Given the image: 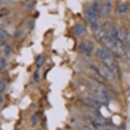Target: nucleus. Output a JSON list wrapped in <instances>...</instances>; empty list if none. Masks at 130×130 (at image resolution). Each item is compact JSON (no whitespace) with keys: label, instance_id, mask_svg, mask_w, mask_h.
I'll return each mask as SVG.
<instances>
[{"label":"nucleus","instance_id":"nucleus-6","mask_svg":"<svg viewBox=\"0 0 130 130\" xmlns=\"http://www.w3.org/2000/svg\"><path fill=\"white\" fill-rule=\"evenodd\" d=\"M112 55V52L110 51L106 48H100L96 51V55L102 61L106 59V58H108Z\"/></svg>","mask_w":130,"mask_h":130},{"label":"nucleus","instance_id":"nucleus-22","mask_svg":"<svg viewBox=\"0 0 130 130\" xmlns=\"http://www.w3.org/2000/svg\"><path fill=\"white\" fill-rule=\"evenodd\" d=\"M3 102V98L2 96V95L0 94V103H2Z\"/></svg>","mask_w":130,"mask_h":130},{"label":"nucleus","instance_id":"nucleus-9","mask_svg":"<svg viewBox=\"0 0 130 130\" xmlns=\"http://www.w3.org/2000/svg\"><path fill=\"white\" fill-rule=\"evenodd\" d=\"M74 30L76 34L79 36H83L87 34V29L85 26L81 25V24H78L75 26Z\"/></svg>","mask_w":130,"mask_h":130},{"label":"nucleus","instance_id":"nucleus-8","mask_svg":"<svg viewBox=\"0 0 130 130\" xmlns=\"http://www.w3.org/2000/svg\"><path fill=\"white\" fill-rule=\"evenodd\" d=\"M90 74L91 75V76L99 84L103 83V77L101 76L100 73L99 72L98 70L94 68H91L90 69Z\"/></svg>","mask_w":130,"mask_h":130},{"label":"nucleus","instance_id":"nucleus-21","mask_svg":"<svg viewBox=\"0 0 130 130\" xmlns=\"http://www.w3.org/2000/svg\"><path fill=\"white\" fill-rule=\"evenodd\" d=\"M6 45V42L4 40V39H0V47Z\"/></svg>","mask_w":130,"mask_h":130},{"label":"nucleus","instance_id":"nucleus-13","mask_svg":"<svg viewBox=\"0 0 130 130\" xmlns=\"http://www.w3.org/2000/svg\"><path fill=\"white\" fill-rule=\"evenodd\" d=\"M90 10L93 12L94 13H95L98 14V12L100 11V7H99V3L97 2H95L92 4L91 6V8Z\"/></svg>","mask_w":130,"mask_h":130},{"label":"nucleus","instance_id":"nucleus-11","mask_svg":"<svg viewBox=\"0 0 130 130\" xmlns=\"http://www.w3.org/2000/svg\"><path fill=\"white\" fill-rule=\"evenodd\" d=\"M95 37L97 40H103L104 38L106 36V34H105V31L104 29H101V28H99L98 29H97L96 31H95Z\"/></svg>","mask_w":130,"mask_h":130},{"label":"nucleus","instance_id":"nucleus-23","mask_svg":"<svg viewBox=\"0 0 130 130\" xmlns=\"http://www.w3.org/2000/svg\"><path fill=\"white\" fill-rule=\"evenodd\" d=\"M2 15V12H0V17H1Z\"/></svg>","mask_w":130,"mask_h":130},{"label":"nucleus","instance_id":"nucleus-24","mask_svg":"<svg viewBox=\"0 0 130 130\" xmlns=\"http://www.w3.org/2000/svg\"><path fill=\"white\" fill-rule=\"evenodd\" d=\"M1 24H2V21L0 20V25H1Z\"/></svg>","mask_w":130,"mask_h":130},{"label":"nucleus","instance_id":"nucleus-10","mask_svg":"<svg viewBox=\"0 0 130 130\" xmlns=\"http://www.w3.org/2000/svg\"><path fill=\"white\" fill-rule=\"evenodd\" d=\"M126 38H127V32L124 29H121L118 31V37L117 40L119 42L123 43L126 41Z\"/></svg>","mask_w":130,"mask_h":130},{"label":"nucleus","instance_id":"nucleus-18","mask_svg":"<svg viewBox=\"0 0 130 130\" xmlns=\"http://www.w3.org/2000/svg\"><path fill=\"white\" fill-rule=\"evenodd\" d=\"M6 89V83L3 80L0 79V93H3Z\"/></svg>","mask_w":130,"mask_h":130},{"label":"nucleus","instance_id":"nucleus-15","mask_svg":"<svg viewBox=\"0 0 130 130\" xmlns=\"http://www.w3.org/2000/svg\"><path fill=\"white\" fill-rule=\"evenodd\" d=\"M38 119H39L38 115H37L36 113L34 114L31 117V123L33 126L36 125L37 124H38Z\"/></svg>","mask_w":130,"mask_h":130},{"label":"nucleus","instance_id":"nucleus-14","mask_svg":"<svg viewBox=\"0 0 130 130\" xmlns=\"http://www.w3.org/2000/svg\"><path fill=\"white\" fill-rule=\"evenodd\" d=\"M44 62V57L42 55H38L36 58V65L38 68H41Z\"/></svg>","mask_w":130,"mask_h":130},{"label":"nucleus","instance_id":"nucleus-2","mask_svg":"<svg viewBox=\"0 0 130 130\" xmlns=\"http://www.w3.org/2000/svg\"><path fill=\"white\" fill-rule=\"evenodd\" d=\"M80 50L82 53L85 55L86 56L91 55L92 53L94 50V44L91 41L87 40L85 42H83L80 44Z\"/></svg>","mask_w":130,"mask_h":130},{"label":"nucleus","instance_id":"nucleus-17","mask_svg":"<svg viewBox=\"0 0 130 130\" xmlns=\"http://www.w3.org/2000/svg\"><path fill=\"white\" fill-rule=\"evenodd\" d=\"M8 36V32L4 31V30L0 29V39H5Z\"/></svg>","mask_w":130,"mask_h":130},{"label":"nucleus","instance_id":"nucleus-1","mask_svg":"<svg viewBox=\"0 0 130 130\" xmlns=\"http://www.w3.org/2000/svg\"><path fill=\"white\" fill-rule=\"evenodd\" d=\"M93 93L95 98L101 102L102 104H108L110 102V95L106 88L102 84H98L94 87Z\"/></svg>","mask_w":130,"mask_h":130},{"label":"nucleus","instance_id":"nucleus-12","mask_svg":"<svg viewBox=\"0 0 130 130\" xmlns=\"http://www.w3.org/2000/svg\"><path fill=\"white\" fill-rule=\"evenodd\" d=\"M128 8L127 6L124 4V3H122L121 4L119 5V7H118V12L120 13V14H125L127 12Z\"/></svg>","mask_w":130,"mask_h":130},{"label":"nucleus","instance_id":"nucleus-19","mask_svg":"<svg viewBox=\"0 0 130 130\" xmlns=\"http://www.w3.org/2000/svg\"><path fill=\"white\" fill-rule=\"evenodd\" d=\"M34 80L36 82V83H39L40 82V74L38 71L35 72L34 74Z\"/></svg>","mask_w":130,"mask_h":130},{"label":"nucleus","instance_id":"nucleus-5","mask_svg":"<svg viewBox=\"0 0 130 130\" xmlns=\"http://www.w3.org/2000/svg\"><path fill=\"white\" fill-rule=\"evenodd\" d=\"M111 10H112V3L110 0H107L100 10V14L101 17L106 18L110 14Z\"/></svg>","mask_w":130,"mask_h":130},{"label":"nucleus","instance_id":"nucleus-20","mask_svg":"<svg viewBox=\"0 0 130 130\" xmlns=\"http://www.w3.org/2000/svg\"><path fill=\"white\" fill-rule=\"evenodd\" d=\"M11 52V46L10 45H6L4 48V53L6 55H8Z\"/></svg>","mask_w":130,"mask_h":130},{"label":"nucleus","instance_id":"nucleus-4","mask_svg":"<svg viewBox=\"0 0 130 130\" xmlns=\"http://www.w3.org/2000/svg\"><path fill=\"white\" fill-rule=\"evenodd\" d=\"M98 71L103 78L106 79L107 80H112L114 78L112 73L104 65H100L98 67Z\"/></svg>","mask_w":130,"mask_h":130},{"label":"nucleus","instance_id":"nucleus-16","mask_svg":"<svg viewBox=\"0 0 130 130\" xmlns=\"http://www.w3.org/2000/svg\"><path fill=\"white\" fill-rule=\"evenodd\" d=\"M6 60L4 57H0V69H4L5 67L6 66Z\"/></svg>","mask_w":130,"mask_h":130},{"label":"nucleus","instance_id":"nucleus-3","mask_svg":"<svg viewBox=\"0 0 130 130\" xmlns=\"http://www.w3.org/2000/svg\"><path fill=\"white\" fill-rule=\"evenodd\" d=\"M86 18L89 21L91 25V28L93 29L94 31H96L97 29H98L100 27H99L98 22V16H97V14L94 13L93 12H92L89 9L86 12Z\"/></svg>","mask_w":130,"mask_h":130},{"label":"nucleus","instance_id":"nucleus-7","mask_svg":"<svg viewBox=\"0 0 130 130\" xmlns=\"http://www.w3.org/2000/svg\"><path fill=\"white\" fill-rule=\"evenodd\" d=\"M84 101L86 104H87L91 106H93L94 108H100L102 106V104L100 101L96 98H91V97H87L85 98L84 99Z\"/></svg>","mask_w":130,"mask_h":130}]
</instances>
